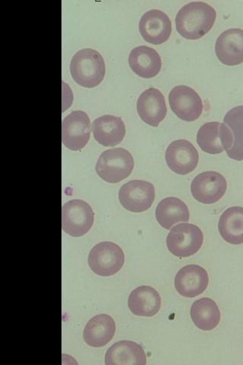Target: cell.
<instances>
[{"instance_id": "obj_1", "label": "cell", "mask_w": 243, "mask_h": 365, "mask_svg": "<svg viewBox=\"0 0 243 365\" xmlns=\"http://www.w3.org/2000/svg\"><path fill=\"white\" fill-rule=\"evenodd\" d=\"M217 18L215 9L202 1L182 6L176 16V28L184 38L198 40L211 31Z\"/></svg>"}, {"instance_id": "obj_2", "label": "cell", "mask_w": 243, "mask_h": 365, "mask_svg": "<svg viewBox=\"0 0 243 365\" xmlns=\"http://www.w3.org/2000/svg\"><path fill=\"white\" fill-rule=\"evenodd\" d=\"M71 73L79 86L95 88L102 83L105 76V61L102 55L94 49L80 50L73 56Z\"/></svg>"}, {"instance_id": "obj_3", "label": "cell", "mask_w": 243, "mask_h": 365, "mask_svg": "<svg viewBox=\"0 0 243 365\" xmlns=\"http://www.w3.org/2000/svg\"><path fill=\"white\" fill-rule=\"evenodd\" d=\"M134 165V158L128 150L115 148L100 155L95 169L102 180L118 184L132 174Z\"/></svg>"}, {"instance_id": "obj_4", "label": "cell", "mask_w": 243, "mask_h": 365, "mask_svg": "<svg viewBox=\"0 0 243 365\" xmlns=\"http://www.w3.org/2000/svg\"><path fill=\"white\" fill-rule=\"evenodd\" d=\"M203 242L204 235L200 228L189 223L176 225L167 237L170 252L180 258L190 257L198 253Z\"/></svg>"}, {"instance_id": "obj_5", "label": "cell", "mask_w": 243, "mask_h": 365, "mask_svg": "<svg viewBox=\"0 0 243 365\" xmlns=\"http://www.w3.org/2000/svg\"><path fill=\"white\" fill-rule=\"evenodd\" d=\"M125 255L117 244L104 242L98 244L90 251L88 265L96 275L103 277L114 276L121 270Z\"/></svg>"}, {"instance_id": "obj_6", "label": "cell", "mask_w": 243, "mask_h": 365, "mask_svg": "<svg viewBox=\"0 0 243 365\" xmlns=\"http://www.w3.org/2000/svg\"><path fill=\"white\" fill-rule=\"evenodd\" d=\"M95 222V212L85 201L73 200L63 205L62 225L65 233L74 237L87 234Z\"/></svg>"}, {"instance_id": "obj_7", "label": "cell", "mask_w": 243, "mask_h": 365, "mask_svg": "<svg viewBox=\"0 0 243 365\" xmlns=\"http://www.w3.org/2000/svg\"><path fill=\"white\" fill-rule=\"evenodd\" d=\"M155 199V187L145 180H134L126 182L119 192V200L123 207L132 212L148 210L152 207Z\"/></svg>"}, {"instance_id": "obj_8", "label": "cell", "mask_w": 243, "mask_h": 365, "mask_svg": "<svg viewBox=\"0 0 243 365\" xmlns=\"http://www.w3.org/2000/svg\"><path fill=\"white\" fill-rule=\"evenodd\" d=\"M197 143L201 150L211 155L227 152L234 144L232 132L225 123L208 122L197 133Z\"/></svg>"}, {"instance_id": "obj_9", "label": "cell", "mask_w": 243, "mask_h": 365, "mask_svg": "<svg viewBox=\"0 0 243 365\" xmlns=\"http://www.w3.org/2000/svg\"><path fill=\"white\" fill-rule=\"evenodd\" d=\"M171 110L181 120L192 122L198 120L203 112V102L196 91L187 86L173 88L169 94Z\"/></svg>"}, {"instance_id": "obj_10", "label": "cell", "mask_w": 243, "mask_h": 365, "mask_svg": "<svg viewBox=\"0 0 243 365\" xmlns=\"http://www.w3.org/2000/svg\"><path fill=\"white\" fill-rule=\"evenodd\" d=\"M91 136V121L88 114L75 110L62 123V140L68 150L79 151L88 144Z\"/></svg>"}, {"instance_id": "obj_11", "label": "cell", "mask_w": 243, "mask_h": 365, "mask_svg": "<svg viewBox=\"0 0 243 365\" xmlns=\"http://www.w3.org/2000/svg\"><path fill=\"white\" fill-rule=\"evenodd\" d=\"M227 182L225 178L216 171H205L196 176L191 185L192 197L204 204H214L226 193Z\"/></svg>"}, {"instance_id": "obj_12", "label": "cell", "mask_w": 243, "mask_h": 365, "mask_svg": "<svg viewBox=\"0 0 243 365\" xmlns=\"http://www.w3.org/2000/svg\"><path fill=\"white\" fill-rule=\"evenodd\" d=\"M166 163L173 173L187 175L198 166L199 152L188 140H178L169 145L165 153Z\"/></svg>"}, {"instance_id": "obj_13", "label": "cell", "mask_w": 243, "mask_h": 365, "mask_svg": "<svg viewBox=\"0 0 243 365\" xmlns=\"http://www.w3.org/2000/svg\"><path fill=\"white\" fill-rule=\"evenodd\" d=\"M144 40L159 45L165 43L172 33V23L163 11L152 9L142 16L138 26Z\"/></svg>"}, {"instance_id": "obj_14", "label": "cell", "mask_w": 243, "mask_h": 365, "mask_svg": "<svg viewBox=\"0 0 243 365\" xmlns=\"http://www.w3.org/2000/svg\"><path fill=\"white\" fill-rule=\"evenodd\" d=\"M137 111L143 121L152 127L157 128L165 120L167 113L164 95L155 88L145 90L138 99Z\"/></svg>"}, {"instance_id": "obj_15", "label": "cell", "mask_w": 243, "mask_h": 365, "mask_svg": "<svg viewBox=\"0 0 243 365\" xmlns=\"http://www.w3.org/2000/svg\"><path fill=\"white\" fill-rule=\"evenodd\" d=\"M217 58L227 66L243 63V30L229 29L219 34L215 43Z\"/></svg>"}, {"instance_id": "obj_16", "label": "cell", "mask_w": 243, "mask_h": 365, "mask_svg": "<svg viewBox=\"0 0 243 365\" xmlns=\"http://www.w3.org/2000/svg\"><path fill=\"white\" fill-rule=\"evenodd\" d=\"M210 283L207 271L199 265L182 267L175 277L177 292L186 298H195L202 294Z\"/></svg>"}, {"instance_id": "obj_17", "label": "cell", "mask_w": 243, "mask_h": 365, "mask_svg": "<svg viewBox=\"0 0 243 365\" xmlns=\"http://www.w3.org/2000/svg\"><path fill=\"white\" fill-rule=\"evenodd\" d=\"M92 132L95 140L105 147H112L122 143L126 130L120 117L103 115L92 123Z\"/></svg>"}, {"instance_id": "obj_18", "label": "cell", "mask_w": 243, "mask_h": 365, "mask_svg": "<svg viewBox=\"0 0 243 365\" xmlns=\"http://www.w3.org/2000/svg\"><path fill=\"white\" fill-rule=\"evenodd\" d=\"M129 64L136 75L150 78L160 73L162 61L157 51L143 45L132 50L129 56Z\"/></svg>"}, {"instance_id": "obj_19", "label": "cell", "mask_w": 243, "mask_h": 365, "mask_svg": "<svg viewBox=\"0 0 243 365\" xmlns=\"http://www.w3.org/2000/svg\"><path fill=\"white\" fill-rule=\"evenodd\" d=\"M107 365H145L147 356L143 348L132 341L123 340L113 344L106 352Z\"/></svg>"}, {"instance_id": "obj_20", "label": "cell", "mask_w": 243, "mask_h": 365, "mask_svg": "<svg viewBox=\"0 0 243 365\" xmlns=\"http://www.w3.org/2000/svg\"><path fill=\"white\" fill-rule=\"evenodd\" d=\"M115 333L114 319L108 314H99L91 319L83 333L86 344L94 348L105 346Z\"/></svg>"}, {"instance_id": "obj_21", "label": "cell", "mask_w": 243, "mask_h": 365, "mask_svg": "<svg viewBox=\"0 0 243 365\" xmlns=\"http://www.w3.org/2000/svg\"><path fill=\"white\" fill-rule=\"evenodd\" d=\"M128 305L133 314L150 317L159 312L161 299L159 293L154 288L143 285L131 292Z\"/></svg>"}, {"instance_id": "obj_22", "label": "cell", "mask_w": 243, "mask_h": 365, "mask_svg": "<svg viewBox=\"0 0 243 365\" xmlns=\"http://www.w3.org/2000/svg\"><path fill=\"white\" fill-rule=\"evenodd\" d=\"M155 214L158 223L167 230L179 222H189L190 217L187 204L176 197H167L160 201Z\"/></svg>"}, {"instance_id": "obj_23", "label": "cell", "mask_w": 243, "mask_h": 365, "mask_svg": "<svg viewBox=\"0 0 243 365\" xmlns=\"http://www.w3.org/2000/svg\"><path fill=\"white\" fill-rule=\"evenodd\" d=\"M219 235L230 245L243 244V207H234L223 212L218 223Z\"/></svg>"}, {"instance_id": "obj_24", "label": "cell", "mask_w": 243, "mask_h": 365, "mask_svg": "<svg viewBox=\"0 0 243 365\" xmlns=\"http://www.w3.org/2000/svg\"><path fill=\"white\" fill-rule=\"evenodd\" d=\"M194 324L204 331L215 329L221 322V312L215 302L203 298L193 303L190 311Z\"/></svg>"}, {"instance_id": "obj_25", "label": "cell", "mask_w": 243, "mask_h": 365, "mask_svg": "<svg viewBox=\"0 0 243 365\" xmlns=\"http://www.w3.org/2000/svg\"><path fill=\"white\" fill-rule=\"evenodd\" d=\"M234 136V144L227 152V155L235 161H243V106L229 110L224 119Z\"/></svg>"}]
</instances>
